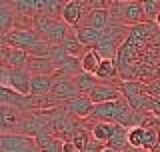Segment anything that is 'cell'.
<instances>
[{
    "label": "cell",
    "instance_id": "obj_25",
    "mask_svg": "<svg viewBox=\"0 0 160 152\" xmlns=\"http://www.w3.org/2000/svg\"><path fill=\"white\" fill-rule=\"evenodd\" d=\"M146 94L152 96V98H160V78L146 82Z\"/></svg>",
    "mask_w": 160,
    "mask_h": 152
},
{
    "label": "cell",
    "instance_id": "obj_27",
    "mask_svg": "<svg viewBox=\"0 0 160 152\" xmlns=\"http://www.w3.org/2000/svg\"><path fill=\"white\" fill-rule=\"evenodd\" d=\"M152 22H154V24H156V26H158V30H160V14H158V16H156V18H154V20H152Z\"/></svg>",
    "mask_w": 160,
    "mask_h": 152
},
{
    "label": "cell",
    "instance_id": "obj_3",
    "mask_svg": "<svg viewBox=\"0 0 160 152\" xmlns=\"http://www.w3.org/2000/svg\"><path fill=\"white\" fill-rule=\"evenodd\" d=\"M0 152H40L36 138L22 134H0Z\"/></svg>",
    "mask_w": 160,
    "mask_h": 152
},
{
    "label": "cell",
    "instance_id": "obj_23",
    "mask_svg": "<svg viewBox=\"0 0 160 152\" xmlns=\"http://www.w3.org/2000/svg\"><path fill=\"white\" fill-rule=\"evenodd\" d=\"M144 138H146V128L144 126H134L128 130V144L134 150H144Z\"/></svg>",
    "mask_w": 160,
    "mask_h": 152
},
{
    "label": "cell",
    "instance_id": "obj_13",
    "mask_svg": "<svg viewBox=\"0 0 160 152\" xmlns=\"http://www.w3.org/2000/svg\"><path fill=\"white\" fill-rule=\"evenodd\" d=\"M26 70L32 76H54L56 74V66L50 58H34L30 56Z\"/></svg>",
    "mask_w": 160,
    "mask_h": 152
},
{
    "label": "cell",
    "instance_id": "obj_15",
    "mask_svg": "<svg viewBox=\"0 0 160 152\" xmlns=\"http://www.w3.org/2000/svg\"><path fill=\"white\" fill-rule=\"evenodd\" d=\"M96 78L100 82H116V80H120V70H118L116 58H104L96 72Z\"/></svg>",
    "mask_w": 160,
    "mask_h": 152
},
{
    "label": "cell",
    "instance_id": "obj_5",
    "mask_svg": "<svg viewBox=\"0 0 160 152\" xmlns=\"http://www.w3.org/2000/svg\"><path fill=\"white\" fill-rule=\"evenodd\" d=\"M22 110L12 108V106H0V128H2V134H14L18 130L20 122L24 120Z\"/></svg>",
    "mask_w": 160,
    "mask_h": 152
},
{
    "label": "cell",
    "instance_id": "obj_1",
    "mask_svg": "<svg viewBox=\"0 0 160 152\" xmlns=\"http://www.w3.org/2000/svg\"><path fill=\"white\" fill-rule=\"evenodd\" d=\"M30 84L32 74L26 68H0V88H10L22 96H30Z\"/></svg>",
    "mask_w": 160,
    "mask_h": 152
},
{
    "label": "cell",
    "instance_id": "obj_7",
    "mask_svg": "<svg viewBox=\"0 0 160 152\" xmlns=\"http://www.w3.org/2000/svg\"><path fill=\"white\" fill-rule=\"evenodd\" d=\"M122 100L120 98L116 102H106V104H98L94 108L92 116H90V122H110V124H116V118L120 114V106H122Z\"/></svg>",
    "mask_w": 160,
    "mask_h": 152
},
{
    "label": "cell",
    "instance_id": "obj_24",
    "mask_svg": "<svg viewBox=\"0 0 160 152\" xmlns=\"http://www.w3.org/2000/svg\"><path fill=\"white\" fill-rule=\"evenodd\" d=\"M144 12L148 20H154L160 14V0H144Z\"/></svg>",
    "mask_w": 160,
    "mask_h": 152
},
{
    "label": "cell",
    "instance_id": "obj_28",
    "mask_svg": "<svg viewBox=\"0 0 160 152\" xmlns=\"http://www.w3.org/2000/svg\"><path fill=\"white\" fill-rule=\"evenodd\" d=\"M102 152H116V150H112V148H108V146H106V148H104Z\"/></svg>",
    "mask_w": 160,
    "mask_h": 152
},
{
    "label": "cell",
    "instance_id": "obj_14",
    "mask_svg": "<svg viewBox=\"0 0 160 152\" xmlns=\"http://www.w3.org/2000/svg\"><path fill=\"white\" fill-rule=\"evenodd\" d=\"M86 128L92 132V138L96 142L108 144V140L114 136V130H116V124H110V122H92V124H86Z\"/></svg>",
    "mask_w": 160,
    "mask_h": 152
},
{
    "label": "cell",
    "instance_id": "obj_8",
    "mask_svg": "<svg viewBox=\"0 0 160 152\" xmlns=\"http://www.w3.org/2000/svg\"><path fill=\"white\" fill-rule=\"evenodd\" d=\"M88 98L98 106V104H106V102H116V100L124 98V96H122V92H120L116 86L106 84V82H100L96 88L88 94Z\"/></svg>",
    "mask_w": 160,
    "mask_h": 152
},
{
    "label": "cell",
    "instance_id": "obj_4",
    "mask_svg": "<svg viewBox=\"0 0 160 152\" xmlns=\"http://www.w3.org/2000/svg\"><path fill=\"white\" fill-rule=\"evenodd\" d=\"M62 108L66 110L72 118H76V120H88L90 116H92L94 108H96V104H94L88 96H82V94H80V96H76V98L66 100Z\"/></svg>",
    "mask_w": 160,
    "mask_h": 152
},
{
    "label": "cell",
    "instance_id": "obj_16",
    "mask_svg": "<svg viewBox=\"0 0 160 152\" xmlns=\"http://www.w3.org/2000/svg\"><path fill=\"white\" fill-rule=\"evenodd\" d=\"M56 76H32V84H30V94L34 96H48L52 94Z\"/></svg>",
    "mask_w": 160,
    "mask_h": 152
},
{
    "label": "cell",
    "instance_id": "obj_19",
    "mask_svg": "<svg viewBox=\"0 0 160 152\" xmlns=\"http://www.w3.org/2000/svg\"><path fill=\"white\" fill-rule=\"evenodd\" d=\"M102 56L96 52L94 48H90V50H86V54H84L82 58H80V62H82V70L86 74H92V76H96V72H98V68H100V64H102Z\"/></svg>",
    "mask_w": 160,
    "mask_h": 152
},
{
    "label": "cell",
    "instance_id": "obj_18",
    "mask_svg": "<svg viewBox=\"0 0 160 152\" xmlns=\"http://www.w3.org/2000/svg\"><path fill=\"white\" fill-rule=\"evenodd\" d=\"M66 2L60 0H38V14L50 18H62V10Z\"/></svg>",
    "mask_w": 160,
    "mask_h": 152
},
{
    "label": "cell",
    "instance_id": "obj_11",
    "mask_svg": "<svg viewBox=\"0 0 160 152\" xmlns=\"http://www.w3.org/2000/svg\"><path fill=\"white\" fill-rule=\"evenodd\" d=\"M62 20L74 30L82 26V20H84L82 2H78V0H68V2L64 4V10H62Z\"/></svg>",
    "mask_w": 160,
    "mask_h": 152
},
{
    "label": "cell",
    "instance_id": "obj_6",
    "mask_svg": "<svg viewBox=\"0 0 160 152\" xmlns=\"http://www.w3.org/2000/svg\"><path fill=\"white\" fill-rule=\"evenodd\" d=\"M28 60H30L28 52L2 44V52H0V62H2V66H6V68H26Z\"/></svg>",
    "mask_w": 160,
    "mask_h": 152
},
{
    "label": "cell",
    "instance_id": "obj_26",
    "mask_svg": "<svg viewBox=\"0 0 160 152\" xmlns=\"http://www.w3.org/2000/svg\"><path fill=\"white\" fill-rule=\"evenodd\" d=\"M62 152H80L76 146H74L72 140H64V144H62Z\"/></svg>",
    "mask_w": 160,
    "mask_h": 152
},
{
    "label": "cell",
    "instance_id": "obj_20",
    "mask_svg": "<svg viewBox=\"0 0 160 152\" xmlns=\"http://www.w3.org/2000/svg\"><path fill=\"white\" fill-rule=\"evenodd\" d=\"M108 148H112V150H116V152H126L130 148V144H128V130L124 128V126H118L116 124V130H114V136L108 140Z\"/></svg>",
    "mask_w": 160,
    "mask_h": 152
},
{
    "label": "cell",
    "instance_id": "obj_22",
    "mask_svg": "<svg viewBox=\"0 0 160 152\" xmlns=\"http://www.w3.org/2000/svg\"><path fill=\"white\" fill-rule=\"evenodd\" d=\"M70 140L74 142V146H76V148H78L80 152H84V150L88 148V144L92 142L94 138H92V132H90L86 126H82V124H80V126H78V130L74 132V136H72Z\"/></svg>",
    "mask_w": 160,
    "mask_h": 152
},
{
    "label": "cell",
    "instance_id": "obj_9",
    "mask_svg": "<svg viewBox=\"0 0 160 152\" xmlns=\"http://www.w3.org/2000/svg\"><path fill=\"white\" fill-rule=\"evenodd\" d=\"M82 26L104 32L110 26V8H100V10H90V12H86L84 14V20H82Z\"/></svg>",
    "mask_w": 160,
    "mask_h": 152
},
{
    "label": "cell",
    "instance_id": "obj_12",
    "mask_svg": "<svg viewBox=\"0 0 160 152\" xmlns=\"http://www.w3.org/2000/svg\"><path fill=\"white\" fill-rule=\"evenodd\" d=\"M18 22V12L14 10L12 2H0V34L6 36L16 28Z\"/></svg>",
    "mask_w": 160,
    "mask_h": 152
},
{
    "label": "cell",
    "instance_id": "obj_21",
    "mask_svg": "<svg viewBox=\"0 0 160 152\" xmlns=\"http://www.w3.org/2000/svg\"><path fill=\"white\" fill-rule=\"evenodd\" d=\"M74 84H76L78 92L82 94V96H88V94H90V92H92V90L100 84V80L96 78V76H92V74L82 72V74H78L76 78H74Z\"/></svg>",
    "mask_w": 160,
    "mask_h": 152
},
{
    "label": "cell",
    "instance_id": "obj_2",
    "mask_svg": "<svg viewBox=\"0 0 160 152\" xmlns=\"http://www.w3.org/2000/svg\"><path fill=\"white\" fill-rule=\"evenodd\" d=\"M44 42V38L40 36L36 30H28V28H14L12 32H8L6 36H2V44L18 50H24V52H32L34 48H38L40 44Z\"/></svg>",
    "mask_w": 160,
    "mask_h": 152
},
{
    "label": "cell",
    "instance_id": "obj_10",
    "mask_svg": "<svg viewBox=\"0 0 160 152\" xmlns=\"http://www.w3.org/2000/svg\"><path fill=\"white\" fill-rule=\"evenodd\" d=\"M56 76V74H54ZM52 96H56L58 100L66 102L70 98H76L80 96L76 84H74V78H66V76H56V82H54V88H52Z\"/></svg>",
    "mask_w": 160,
    "mask_h": 152
},
{
    "label": "cell",
    "instance_id": "obj_17",
    "mask_svg": "<svg viewBox=\"0 0 160 152\" xmlns=\"http://www.w3.org/2000/svg\"><path fill=\"white\" fill-rule=\"evenodd\" d=\"M76 36L80 40V44H82L84 48H96L100 44V40H102V32L100 30H92V28H86V26H80L76 28Z\"/></svg>",
    "mask_w": 160,
    "mask_h": 152
}]
</instances>
